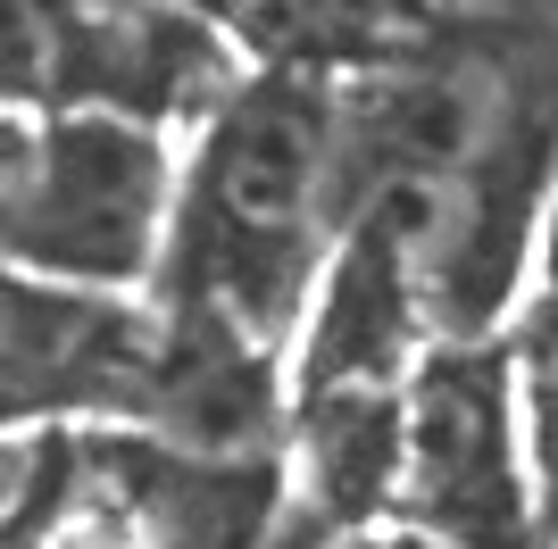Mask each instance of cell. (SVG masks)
Segmentation results:
<instances>
[{
  "label": "cell",
  "instance_id": "277c9868",
  "mask_svg": "<svg viewBox=\"0 0 558 549\" xmlns=\"http://www.w3.org/2000/svg\"><path fill=\"white\" fill-rule=\"evenodd\" d=\"M392 525L442 549H534L542 491L525 450V375L500 342H442L409 375Z\"/></svg>",
  "mask_w": 558,
  "mask_h": 549
},
{
  "label": "cell",
  "instance_id": "6da1fadb",
  "mask_svg": "<svg viewBox=\"0 0 558 549\" xmlns=\"http://www.w3.org/2000/svg\"><path fill=\"white\" fill-rule=\"evenodd\" d=\"M350 225L342 91L308 75H251L201 125L159 300L209 308L233 333L283 350L317 308Z\"/></svg>",
  "mask_w": 558,
  "mask_h": 549
},
{
  "label": "cell",
  "instance_id": "8fae6325",
  "mask_svg": "<svg viewBox=\"0 0 558 549\" xmlns=\"http://www.w3.org/2000/svg\"><path fill=\"white\" fill-rule=\"evenodd\" d=\"M201 9H217V17H233V9H242V0H201Z\"/></svg>",
  "mask_w": 558,
  "mask_h": 549
},
{
  "label": "cell",
  "instance_id": "5b68a950",
  "mask_svg": "<svg viewBox=\"0 0 558 549\" xmlns=\"http://www.w3.org/2000/svg\"><path fill=\"white\" fill-rule=\"evenodd\" d=\"M167 366V308L84 283L9 274V416L142 434Z\"/></svg>",
  "mask_w": 558,
  "mask_h": 549
},
{
  "label": "cell",
  "instance_id": "9c48e42d",
  "mask_svg": "<svg viewBox=\"0 0 558 549\" xmlns=\"http://www.w3.org/2000/svg\"><path fill=\"white\" fill-rule=\"evenodd\" d=\"M525 342H558V192L534 233V308H525Z\"/></svg>",
  "mask_w": 558,
  "mask_h": 549
},
{
  "label": "cell",
  "instance_id": "3957f363",
  "mask_svg": "<svg viewBox=\"0 0 558 549\" xmlns=\"http://www.w3.org/2000/svg\"><path fill=\"white\" fill-rule=\"evenodd\" d=\"M251 50L201 0H9L17 109H117L142 125H209L251 84Z\"/></svg>",
  "mask_w": 558,
  "mask_h": 549
},
{
  "label": "cell",
  "instance_id": "30bf717a",
  "mask_svg": "<svg viewBox=\"0 0 558 549\" xmlns=\"http://www.w3.org/2000/svg\"><path fill=\"white\" fill-rule=\"evenodd\" d=\"M342 549H442V541H425V533H359V541H342Z\"/></svg>",
  "mask_w": 558,
  "mask_h": 549
},
{
  "label": "cell",
  "instance_id": "52a82bcc",
  "mask_svg": "<svg viewBox=\"0 0 558 549\" xmlns=\"http://www.w3.org/2000/svg\"><path fill=\"white\" fill-rule=\"evenodd\" d=\"M517 375H525V450H534L542 533H558V342H525Z\"/></svg>",
  "mask_w": 558,
  "mask_h": 549
},
{
  "label": "cell",
  "instance_id": "8992f818",
  "mask_svg": "<svg viewBox=\"0 0 558 549\" xmlns=\"http://www.w3.org/2000/svg\"><path fill=\"white\" fill-rule=\"evenodd\" d=\"M233 42L251 50L258 75H308V84H367L442 50L417 0H242Z\"/></svg>",
  "mask_w": 558,
  "mask_h": 549
},
{
  "label": "cell",
  "instance_id": "7a4b0ae2",
  "mask_svg": "<svg viewBox=\"0 0 558 549\" xmlns=\"http://www.w3.org/2000/svg\"><path fill=\"white\" fill-rule=\"evenodd\" d=\"M184 208L167 125L117 109H17L9 125V274L134 292L159 283Z\"/></svg>",
  "mask_w": 558,
  "mask_h": 549
},
{
  "label": "cell",
  "instance_id": "ba28073f",
  "mask_svg": "<svg viewBox=\"0 0 558 549\" xmlns=\"http://www.w3.org/2000/svg\"><path fill=\"white\" fill-rule=\"evenodd\" d=\"M43 549H150V533H142V516L117 500L109 483H100V466H93V491H84V508H75V516L50 533Z\"/></svg>",
  "mask_w": 558,
  "mask_h": 549
}]
</instances>
